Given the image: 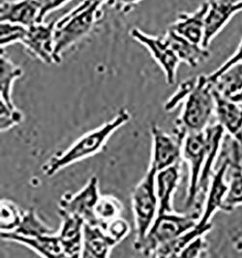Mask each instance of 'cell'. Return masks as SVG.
Masks as SVG:
<instances>
[{"instance_id":"6da1fadb","label":"cell","mask_w":242,"mask_h":258,"mask_svg":"<svg viewBox=\"0 0 242 258\" xmlns=\"http://www.w3.org/2000/svg\"><path fill=\"white\" fill-rule=\"evenodd\" d=\"M130 118L131 115L127 109H120L113 119L99 128L82 135L66 150L54 155L42 167L44 174L46 176H54L70 164L80 162L101 151L112 135L129 122Z\"/></svg>"},{"instance_id":"7a4b0ae2","label":"cell","mask_w":242,"mask_h":258,"mask_svg":"<svg viewBox=\"0 0 242 258\" xmlns=\"http://www.w3.org/2000/svg\"><path fill=\"white\" fill-rule=\"evenodd\" d=\"M214 111L215 98L212 82L208 76L201 75L197 77L196 85L185 100L182 112L174 123L173 133L185 138L188 133L205 131Z\"/></svg>"},{"instance_id":"3957f363","label":"cell","mask_w":242,"mask_h":258,"mask_svg":"<svg viewBox=\"0 0 242 258\" xmlns=\"http://www.w3.org/2000/svg\"><path fill=\"white\" fill-rule=\"evenodd\" d=\"M103 3H94L88 7L78 5L57 21L55 30L56 64L61 62L62 53L87 35L103 16Z\"/></svg>"},{"instance_id":"277c9868","label":"cell","mask_w":242,"mask_h":258,"mask_svg":"<svg viewBox=\"0 0 242 258\" xmlns=\"http://www.w3.org/2000/svg\"><path fill=\"white\" fill-rule=\"evenodd\" d=\"M156 173L157 171L150 166L147 174L132 192V209L137 233L134 247L137 250L139 249L158 214L159 202L155 186Z\"/></svg>"},{"instance_id":"5b68a950","label":"cell","mask_w":242,"mask_h":258,"mask_svg":"<svg viewBox=\"0 0 242 258\" xmlns=\"http://www.w3.org/2000/svg\"><path fill=\"white\" fill-rule=\"evenodd\" d=\"M199 218L197 215H182L174 211L158 213L138 251L146 256H153L159 247L195 227Z\"/></svg>"},{"instance_id":"8992f818","label":"cell","mask_w":242,"mask_h":258,"mask_svg":"<svg viewBox=\"0 0 242 258\" xmlns=\"http://www.w3.org/2000/svg\"><path fill=\"white\" fill-rule=\"evenodd\" d=\"M182 159L189 165V185L185 200L187 209L195 206L199 199V182L206 159L205 131L188 133L182 146Z\"/></svg>"},{"instance_id":"52a82bcc","label":"cell","mask_w":242,"mask_h":258,"mask_svg":"<svg viewBox=\"0 0 242 258\" xmlns=\"http://www.w3.org/2000/svg\"><path fill=\"white\" fill-rule=\"evenodd\" d=\"M152 152L150 167L156 171L168 168L179 163L182 158V146L185 138L173 133L170 135L158 126L151 128Z\"/></svg>"},{"instance_id":"ba28073f","label":"cell","mask_w":242,"mask_h":258,"mask_svg":"<svg viewBox=\"0 0 242 258\" xmlns=\"http://www.w3.org/2000/svg\"><path fill=\"white\" fill-rule=\"evenodd\" d=\"M130 35L150 51L152 57L164 72L166 82L169 85H173L176 80V70L180 60L166 39L164 37L159 38L149 35L138 28H133Z\"/></svg>"},{"instance_id":"9c48e42d","label":"cell","mask_w":242,"mask_h":258,"mask_svg":"<svg viewBox=\"0 0 242 258\" xmlns=\"http://www.w3.org/2000/svg\"><path fill=\"white\" fill-rule=\"evenodd\" d=\"M98 178L92 176L85 186L76 194H65L58 202V211L66 212L82 218L84 222L95 224L94 208L100 199Z\"/></svg>"},{"instance_id":"30bf717a","label":"cell","mask_w":242,"mask_h":258,"mask_svg":"<svg viewBox=\"0 0 242 258\" xmlns=\"http://www.w3.org/2000/svg\"><path fill=\"white\" fill-rule=\"evenodd\" d=\"M57 22L39 23L27 27L23 44L25 48L46 64H56L55 30Z\"/></svg>"},{"instance_id":"8fae6325","label":"cell","mask_w":242,"mask_h":258,"mask_svg":"<svg viewBox=\"0 0 242 258\" xmlns=\"http://www.w3.org/2000/svg\"><path fill=\"white\" fill-rule=\"evenodd\" d=\"M237 0H210L205 21V36L202 46L208 48L211 41L219 34L236 14Z\"/></svg>"},{"instance_id":"7c38bea8","label":"cell","mask_w":242,"mask_h":258,"mask_svg":"<svg viewBox=\"0 0 242 258\" xmlns=\"http://www.w3.org/2000/svg\"><path fill=\"white\" fill-rule=\"evenodd\" d=\"M228 174V164L226 162H221V164L214 171L210 179L207 194H206V204L203 214L199 218L198 225L204 226L210 223V219L217 210L223 208V203L226 198L229 185L226 181V176Z\"/></svg>"},{"instance_id":"4fadbf2b","label":"cell","mask_w":242,"mask_h":258,"mask_svg":"<svg viewBox=\"0 0 242 258\" xmlns=\"http://www.w3.org/2000/svg\"><path fill=\"white\" fill-rule=\"evenodd\" d=\"M61 218V226L58 234L66 257H80L82 250V236L84 220L66 212L58 211Z\"/></svg>"},{"instance_id":"5bb4252c","label":"cell","mask_w":242,"mask_h":258,"mask_svg":"<svg viewBox=\"0 0 242 258\" xmlns=\"http://www.w3.org/2000/svg\"><path fill=\"white\" fill-rule=\"evenodd\" d=\"M225 135L226 131L219 123L208 125L205 130L206 159L199 182V195L207 194L210 179L214 173V164L219 156Z\"/></svg>"},{"instance_id":"9a60e30c","label":"cell","mask_w":242,"mask_h":258,"mask_svg":"<svg viewBox=\"0 0 242 258\" xmlns=\"http://www.w3.org/2000/svg\"><path fill=\"white\" fill-rule=\"evenodd\" d=\"M1 239L27 246L44 257H66L58 232L36 237H24L14 232H1Z\"/></svg>"},{"instance_id":"2e32d148","label":"cell","mask_w":242,"mask_h":258,"mask_svg":"<svg viewBox=\"0 0 242 258\" xmlns=\"http://www.w3.org/2000/svg\"><path fill=\"white\" fill-rule=\"evenodd\" d=\"M208 5V1H206L202 3L196 11L180 14L170 28L190 42L202 45L205 36V21Z\"/></svg>"},{"instance_id":"e0dca14e","label":"cell","mask_w":242,"mask_h":258,"mask_svg":"<svg viewBox=\"0 0 242 258\" xmlns=\"http://www.w3.org/2000/svg\"><path fill=\"white\" fill-rule=\"evenodd\" d=\"M40 8L36 0L3 1L0 5V21L29 27L40 23Z\"/></svg>"},{"instance_id":"ac0fdd59","label":"cell","mask_w":242,"mask_h":258,"mask_svg":"<svg viewBox=\"0 0 242 258\" xmlns=\"http://www.w3.org/2000/svg\"><path fill=\"white\" fill-rule=\"evenodd\" d=\"M115 246L116 243L106 233L103 227L84 223L81 257H109L112 248Z\"/></svg>"},{"instance_id":"d6986e66","label":"cell","mask_w":242,"mask_h":258,"mask_svg":"<svg viewBox=\"0 0 242 258\" xmlns=\"http://www.w3.org/2000/svg\"><path fill=\"white\" fill-rule=\"evenodd\" d=\"M164 38L172 47L180 62L186 63L192 68L200 66L210 56L207 47L190 42L182 36L175 33L171 28H169Z\"/></svg>"},{"instance_id":"ffe728a7","label":"cell","mask_w":242,"mask_h":258,"mask_svg":"<svg viewBox=\"0 0 242 258\" xmlns=\"http://www.w3.org/2000/svg\"><path fill=\"white\" fill-rule=\"evenodd\" d=\"M213 93L215 98L214 114L217 118V123L227 134L233 137L237 136L242 130V104L220 94L214 88Z\"/></svg>"},{"instance_id":"44dd1931","label":"cell","mask_w":242,"mask_h":258,"mask_svg":"<svg viewBox=\"0 0 242 258\" xmlns=\"http://www.w3.org/2000/svg\"><path fill=\"white\" fill-rule=\"evenodd\" d=\"M180 180L179 163L157 171L155 178L156 194L159 202L158 213L173 212V195Z\"/></svg>"},{"instance_id":"7402d4cb","label":"cell","mask_w":242,"mask_h":258,"mask_svg":"<svg viewBox=\"0 0 242 258\" xmlns=\"http://www.w3.org/2000/svg\"><path fill=\"white\" fill-rule=\"evenodd\" d=\"M210 82H212L213 88L225 97L231 98L239 93L242 91V60L231 65Z\"/></svg>"},{"instance_id":"603a6c76","label":"cell","mask_w":242,"mask_h":258,"mask_svg":"<svg viewBox=\"0 0 242 258\" xmlns=\"http://www.w3.org/2000/svg\"><path fill=\"white\" fill-rule=\"evenodd\" d=\"M23 76V70L8 58L1 49L0 55V100L8 105H14L12 101V87L15 81Z\"/></svg>"},{"instance_id":"cb8c5ba5","label":"cell","mask_w":242,"mask_h":258,"mask_svg":"<svg viewBox=\"0 0 242 258\" xmlns=\"http://www.w3.org/2000/svg\"><path fill=\"white\" fill-rule=\"evenodd\" d=\"M123 210L121 201L114 196H101L94 208L95 224L104 227L106 224L120 217Z\"/></svg>"},{"instance_id":"d4e9b609","label":"cell","mask_w":242,"mask_h":258,"mask_svg":"<svg viewBox=\"0 0 242 258\" xmlns=\"http://www.w3.org/2000/svg\"><path fill=\"white\" fill-rule=\"evenodd\" d=\"M16 234L24 237H36L41 235L51 234L56 231L44 223L34 209H28L23 212L21 223L17 229L13 231Z\"/></svg>"},{"instance_id":"484cf974","label":"cell","mask_w":242,"mask_h":258,"mask_svg":"<svg viewBox=\"0 0 242 258\" xmlns=\"http://www.w3.org/2000/svg\"><path fill=\"white\" fill-rule=\"evenodd\" d=\"M229 188L223 203V212H231L242 204V167L228 168Z\"/></svg>"},{"instance_id":"4316f807","label":"cell","mask_w":242,"mask_h":258,"mask_svg":"<svg viewBox=\"0 0 242 258\" xmlns=\"http://www.w3.org/2000/svg\"><path fill=\"white\" fill-rule=\"evenodd\" d=\"M23 210L11 200H1L0 205V230L13 232L17 229L23 217Z\"/></svg>"},{"instance_id":"83f0119b","label":"cell","mask_w":242,"mask_h":258,"mask_svg":"<svg viewBox=\"0 0 242 258\" xmlns=\"http://www.w3.org/2000/svg\"><path fill=\"white\" fill-rule=\"evenodd\" d=\"M27 27L21 24L1 22L0 24V45L1 49L15 44L22 43L26 34Z\"/></svg>"},{"instance_id":"f1b7e54d","label":"cell","mask_w":242,"mask_h":258,"mask_svg":"<svg viewBox=\"0 0 242 258\" xmlns=\"http://www.w3.org/2000/svg\"><path fill=\"white\" fill-rule=\"evenodd\" d=\"M23 115L14 105H8L3 100H0V129L6 132L23 122Z\"/></svg>"},{"instance_id":"f546056e","label":"cell","mask_w":242,"mask_h":258,"mask_svg":"<svg viewBox=\"0 0 242 258\" xmlns=\"http://www.w3.org/2000/svg\"><path fill=\"white\" fill-rule=\"evenodd\" d=\"M196 82L197 77L196 78L186 80V81L182 82L179 85V87L177 88V90L175 91V93L168 100V102H166L165 106H164L165 110L171 112L181 102H185L188 95L190 94L192 92V90L194 89V87L196 85Z\"/></svg>"},{"instance_id":"4dcf8cb0","label":"cell","mask_w":242,"mask_h":258,"mask_svg":"<svg viewBox=\"0 0 242 258\" xmlns=\"http://www.w3.org/2000/svg\"><path fill=\"white\" fill-rule=\"evenodd\" d=\"M103 228L116 245L124 240L130 233V224L120 217L106 224Z\"/></svg>"},{"instance_id":"1f68e13d","label":"cell","mask_w":242,"mask_h":258,"mask_svg":"<svg viewBox=\"0 0 242 258\" xmlns=\"http://www.w3.org/2000/svg\"><path fill=\"white\" fill-rule=\"evenodd\" d=\"M205 235H201L188 243L180 251L178 257H198L203 251L207 249V241L204 239Z\"/></svg>"},{"instance_id":"d6a6232c","label":"cell","mask_w":242,"mask_h":258,"mask_svg":"<svg viewBox=\"0 0 242 258\" xmlns=\"http://www.w3.org/2000/svg\"><path fill=\"white\" fill-rule=\"evenodd\" d=\"M40 8V23H44L47 14L62 8L71 0H36Z\"/></svg>"},{"instance_id":"836d02e7","label":"cell","mask_w":242,"mask_h":258,"mask_svg":"<svg viewBox=\"0 0 242 258\" xmlns=\"http://www.w3.org/2000/svg\"><path fill=\"white\" fill-rule=\"evenodd\" d=\"M142 0H107L106 5L122 14H129Z\"/></svg>"},{"instance_id":"e575fe53","label":"cell","mask_w":242,"mask_h":258,"mask_svg":"<svg viewBox=\"0 0 242 258\" xmlns=\"http://www.w3.org/2000/svg\"><path fill=\"white\" fill-rule=\"evenodd\" d=\"M231 100H233L234 102H237L239 104H242V91H240L239 93L232 96L231 98Z\"/></svg>"},{"instance_id":"d590c367","label":"cell","mask_w":242,"mask_h":258,"mask_svg":"<svg viewBox=\"0 0 242 258\" xmlns=\"http://www.w3.org/2000/svg\"><path fill=\"white\" fill-rule=\"evenodd\" d=\"M236 9H237V12L242 11V0H237V2H236Z\"/></svg>"},{"instance_id":"8d00e7d4","label":"cell","mask_w":242,"mask_h":258,"mask_svg":"<svg viewBox=\"0 0 242 258\" xmlns=\"http://www.w3.org/2000/svg\"><path fill=\"white\" fill-rule=\"evenodd\" d=\"M235 138H237V139H238V141H240V143H241L242 145V130L241 132H240L237 136H235Z\"/></svg>"}]
</instances>
